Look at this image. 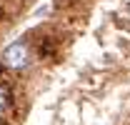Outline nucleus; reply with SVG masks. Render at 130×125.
Instances as JSON below:
<instances>
[{"instance_id":"obj_1","label":"nucleus","mask_w":130,"mask_h":125,"mask_svg":"<svg viewBox=\"0 0 130 125\" xmlns=\"http://www.w3.org/2000/svg\"><path fill=\"white\" fill-rule=\"evenodd\" d=\"M0 63H3V68H8L10 73H25V70L32 65L30 45H28L25 40H15V43H10V45L3 50Z\"/></svg>"},{"instance_id":"obj_2","label":"nucleus","mask_w":130,"mask_h":125,"mask_svg":"<svg viewBox=\"0 0 130 125\" xmlns=\"http://www.w3.org/2000/svg\"><path fill=\"white\" fill-rule=\"evenodd\" d=\"M10 105H13V100H10V93H8V88L0 83V118L10 110Z\"/></svg>"}]
</instances>
